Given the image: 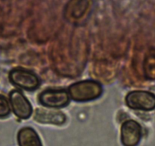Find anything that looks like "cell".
<instances>
[{
    "instance_id": "obj_1",
    "label": "cell",
    "mask_w": 155,
    "mask_h": 146,
    "mask_svg": "<svg viewBox=\"0 0 155 146\" xmlns=\"http://www.w3.org/2000/svg\"><path fill=\"white\" fill-rule=\"evenodd\" d=\"M101 84L94 80H85L70 85L68 93L71 99L77 102H85L98 98L102 94Z\"/></svg>"
},
{
    "instance_id": "obj_2",
    "label": "cell",
    "mask_w": 155,
    "mask_h": 146,
    "mask_svg": "<svg viewBox=\"0 0 155 146\" xmlns=\"http://www.w3.org/2000/svg\"><path fill=\"white\" fill-rule=\"evenodd\" d=\"M125 100L127 106L133 109L151 111L155 109V94L149 91H130Z\"/></svg>"
},
{
    "instance_id": "obj_3",
    "label": "cell",
    "mask_w": 155,
    "mask_h": 146,
    "mask_svg": "<svg viewBox=\"0 0 155 146\" xmlns=\"http://www.w3.org/2000/svg\"><path fill=\"white\" fill-rule=\"evenodd\" d=\"M9 80L13 85L27 90L34 91L40 85V79L36 74L24 68H14L9 73Z\"/></svg>"
},
{
    "instance_id": "obj_4",
    "label": "cell",
    "mask_w": 155,
    "mask_h": 146,
    "mask_svg": "<svg viewBox=\"0 0 155 146\" xmlns=\"http://www.w3.org/2000/svg\"><path fill=\"white\" fill-rule=\"evenodd\" d=\"M69 93L64 89H48L42 91L39 96V101L49 108H61L70 103Z\"/></svg>"
},
{
    "instance_id": "obj_5",
    "label": "cell",
    "mask_w": 155,
    "mask_h": 146,
    "mask_svg": "<svg viewBox=\"0 0 155 146\" xmlns=\"http://www.w3.org/2000/svg\"><path fill=\"white\" fill-rule=\"evenodd\" d=\"M92 0H69L65 6L64 16L71 22L82 21L89 13Z\"/></svg>"
},
{
    "instance_id": "obj_6",
    "label": "cell",
    "mask_w": 155,
    "mask_h": 146,
    "mask_svg": "<svg viewBox=\"0 0 155 146\" xmlns=\"http://www.w3.org/2000/svg\"><path fill=\"white\" fill-rule=\"evenodd\" d=\"M9 100L12 110L17 117L26 120L31 116L33 113L31 104L21 91L13 90L11 91Z\"/></svg>"
},
{
    "instance_id": "obj_7",
    "label": "cell",
    "mask_w": 155,
    "mask_h": 146,
    "mask_svg": "<svg viewBox=\"0 0 155 146\" xmlns=\"http://www.w3.org/2000/svg\"><path fill=\"white\" fill-rule=\"evenodd\" d=\"M142 138V127L138 122L130 120L121 126L120 139L124 146H137Z\"/></svg>"
},
{
    "instance_id": "obj_8",
    "label": "cell",
    "mask_w": 155,
    "mask_h": 146,
    "mask_svg": "<svg viewBox=\"0 0 155 146\" xmlns=\"http://www.w3.org/2000/svg\"><path fill=\"white\" fill-rule=\"evenodd\" d=\"M34 120L42 124H52L61 126L67 120L66 115L57 109L37 108L34 112Z\"/></svg>"
},
{
    "instance_id": "obj_9",
    "label": "cell",
    "mask_w": 155,
    "mask_h": 146,
    "mask_svg": "<svg viewBox=\"0 0 155 146\" xmlns=\"http://www.w3.org/2000/svg\"><path fill=\"white\" fill-rule=\"evenodd\" d=\"M19 146H42L37 132L32 127H24L18 133Z\"/></svg>"
},
{
    "instance_id": "obj_10",
    "label": "cell",
    "mask_w": 155,
    "mask_h": 146,
    "mask_svg": "<svg viewBox=\"0 0 155 146\" xmlns=\"http://www.w3.org/2000/svg\"><path fill=\"white\" fill-rule=\"evenodd\" d=\"M10 105L7 98L0 94V118L8 116L10 114Z\"/></svg>"
}]
</instances>
